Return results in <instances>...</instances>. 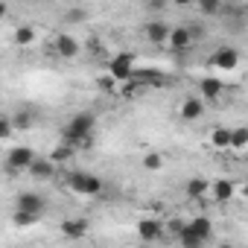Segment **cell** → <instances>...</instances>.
Listing matches in <instances>:
<instances>
[{"mask_svg":"<svg viewBox=\"0 0 248 248\" xmlns=\"http://www.w3.org/2000/svg\"><path fill=\"white\" fill-rule=\"evenodd\" d=\"M93 129H96V114L93 111H79L64 123L62 143L70 146V149H88V146H93Z\"/></svg>","mask_w":248,"mask_h":248,"instance_id":"6da1fadb","label":"cell"},{"mask_svg":"<svg viewBox=\"0 0 248 248\" xmlns=\"http://www.w3.org/2000/svg\"><path fill=\"white\" fill-rule=\"evenodd\" d=\"M67 187H70L73 193H79V196H99L105 184H102V178H96L93 172H82V170H76V172L67 175Z\"/></svg>","mask_w":248,"mask_h":248,"instance_id":"7a4b0ae2","label":"cell"},{"mask_svg":"<svg viewBox=\"0 0 248 248\" xmlns=\"http://www.w3.org/2000/svg\"><path fill=\"white\" fill-rule=\"evenodd\" d=\"M15 210L41 219L44 210H47V199H44L41 193H30V190H27V193H18V199H15Z\"/></svg>","mask_w":248,"mask_h":248,"instance_id":"3957f363","label":"cell"},{"mask_svg":"<svg viewBox=\"0 0 248 248\" xmlns=\"http://www.w3.org/2000/svg\"><path fill=\"white\" fill-rule=\"evenodd\" d=\"M132 70H135V53H120L108 62V76L111 79H123L129 82L132 79Z\"/></svg>","mask_w":248,"mask_h":248,"instance_id":"277c9868","label":"cell"},{"mask_svg":"<svg viewBox=\"0 0 248 248\" xmlns=\"http://www.w3.org/2000/svg\"><path fill=\"white\" fill-rule=\"evenodd\" d=\"M32 161H35V152H32L30 146H15V149H9V155H6V170H9V172H21V170H30Z\"/></svg>","mask_w":248,"mask_h":248,"instance_id":"5b68a950","label":"cell"},{"mask_svg":"<svg viewBox=\"0 0 248 248\" xmlns=\"http://www.w3.org/2000/svg\"><path fill=\"white\" fill-rule=\"evenodd\" d=\"M178 117H181L184 123L202 120V117H204V102H202L199 96H187V99L181 102V108H178Z\"/></svg>","mask_w":248,"mask_h":248,"instance_id":"8992f818","label":"cell"},{"mask_svg":"<svg viewBox=\"0 0 248 248\" xmlns=\"http://www.w3.org/2000/svg\"><path fill=\"white\" fill-rule=\"evenodd\" d=\"M138 236H140L146 245H152L155 239L164 236V225H161L158 219H140V222H138Z\"/></svg>","mask_w":248,"mask_h":248,"instance_id":"52a82bcc","label":"cell"},{"mask_svg":"<svg viewBox=\"0 0 248 248\" xmlns=\"http://www.w3.org/2000/svg\"><path fill=\"white\" fill-rule=\"evenodd\" d=\"M88 231H91L88 219H64L62 222V236L64 239H85Z\"/></svg>","mask_w":248,"mask_h":248,"instance_id":"ba28073f","label":"cell"},{"mask_svg":"<svg viewBox=\"0 0 248 248\" xmlns=\"http://www.w3.org/2000/svg\"><path fill=\"white\" fill-rule=\"evenodd\" d=\"M213 64H216L219 70H233V67L239 64V53H236L233 47H219V50L213 53Z\"/></svg>","mask_w":248,"mask_h":248,"instance_id":"9c48e42d","label":"cell"},{"mask_svg":"<svg viewBox=\"0 0 248 248\" xmlns=\"http://www.w3.org/2000/svg\"><path fill=\"white\" fill-rule=\"evenodd\" d=\"M27 172H30L35 181H50V178L56 175V164H50V158H35Z\"/></svg>","mask_w":248,"mask_h":248,"instance_id":"30bf717a","label":"cell"},{"mask_svg":"<svg viewBox=\"0 0 248 248\" xmlns=\"http://www.w3.org/2000/svg\"><path fill=\"white\" fill-rule=\"evenodd\" d=\"M199 91H202L204 99H219V96L225 93V82L216 79V76H204V79L199 82Z\"/></svg>","mask_w":248,"mask_h":248,"instance_id":"8fae6325","label":"cell"},{"mask_svg":"<svg viewBox=\"0 0 248 248\" xmlns=\"http://www.w3.org/2000/svg\"><path fill=\"white\" fill-rule=\"evenodd\" d=\"M53 47H56V53L64 56V59H76V56H79V41H76L73 35H59Z\"/></svg>","mask_w":248,"mask_h":248,"instance_id":"7c38bea8","label":"cell"},{"mask_svg":"<svg viewBox=\"0 0 248 248\" xmlns=\"http://www.w3.org/2000/svg\"><path fill=\"white\" fill-rule=\"evenodd\" d=\"M187 228H190L199 239H204V242L213 236V222H210L207 216H196V219H190V222H187Z\"/></svg>","mask_w":248,"mask_h":248,"instance_id":"4fadbf2b","label":"cell"},{"mask_svg":"<svg viewBox=\"0 0 248 248\" xmlns=\"http://www.w3.org/2000/svg\"><path fill=\"white\" fill-rule=\"evenodd\" d=\"M146 38H149L152 44H164V41L170 38V27H167L164 21H149V24H146Z\"/></svg>","mask_w":248,"mask_h":248,"instance_id":"5bb4252c","label":"cell"},{"mask_svg":"<svg viewBox=\"0 0 248 248\" xmlns=\"http://www.w3.org/2000/svg\"><path fill=\"white\" fill-rule=\"evenodd\" d=\"M170 47L172 50H187L190 44H193V38H190V32H187V27L181 24V27H175V30H170Z\"/></svg>","mask_w":248,"mask_h":248,"instance_id":"9a60e30c","label":"cell"},{"mask_svg":"<svg viewBox=\"0 0 248 248\" xmlns=\"http://www.w3.org/2000/svg\"><path fill=\"white\" fill-rule=\"evenodd\" d=\"M15 47H30L32 41H35V30L30 27V24H21V27H15Z\"/></svg>","mask_w":248,"mask_h":248,"instance_id":"2e32d148","label":"cell"},{"mask_svg":"<svg viewBox=\"0 0 248 248\" xmlns=\"http://www.w3.org/2000/svg\"><path fill=\"white\" fill-rule=\"evenodd\" d=\"M233 187H236V184H233V181H225V178H219V181L210 184V190H213V196H216L219 202H228V199L233 196Z\"/></svg>","mask_w":248,"mask_h":248,"instance_id":"e0dca14e","label":"cell"},{"mask_svg":"<svg viewBox=\"0 0 248 248\" xmlns=\"http://www.w3.org/2000/svg\"><path fill=\"white\" fill-rule=\"evenodd\" d=\"M175 239H178V245H181V248H204V239H199L187 225H184V231H181Z\"/></svg>","mask_w":248,"mask_h":248,"instance_id":"ac0fdd59","label":"cell"},{"mask_svg":"<svg viewBox=\"0 0 248 248\" xmlns=\"http://www.w3.org/2000/svg\"><path fill=\"white\" fill-rule=\"evenodd\" d=\"M207 190H210V184H207L204 178H190V181H187V196H190V199H202Z\"/></svg>","mask_w":248,"mask_h":248,"instance_id":"d6986e66","label":"cell"},{"mask_svg":"<svg viewBox=\"0 0 248 248\" xmlns=\"http://www.w3.org/2000/svg\"><path fill=\"white\" fill-rule=\"evenodd\" d=\"M210 143H213L216 149H228V146H231V129H216V132L210 135Z\"/></svg>","mask_w":248,"mask_h":248,"instance_id":"ffe728a7","label":"cell"},{"mask_svg":"<svg viewBox=\"0 0 248 248\" xmlns=\"http://www.w3.org/2000/svg\"><path fill=\"white\" fill-rule=\"evenodd\" d=\"M231 146L233 149H245L248 146V129H231Z\"/></svg>","mask_w":248,"mask_h":248,"instance_id":"44dd1931","label":"cell"},{"mask_svg":"<svg viewBox=\"0 0 248 248\" xmlns=\"http://www.w3.org/2000/svg\"><path fill=\"white\" fill-rule=\"evenodd\" d=\"M70 155H73V149H70V146H64V143H59V146L53 149V155H50V164H59V161H70Z\"/></svg>","mask_w":248,"mask_h":248,"instance_id":"7402d4cb","label":"cell"},{"mask_svg":"<svg viewBox=\"0 0 248 248\" xmlns=\"http://www.w3.org/2000/svg\"><path fill=\"white\" fill-rule=\"evenodd\" d=\"M199 12H202V15H219V12H225V6L216 3V0H202V3H199Z\"/></svg>","mask_w":248,"mask_h":248,"instance_id":"603a6c76","label":"cell"},{"mask_svg":"<svg viewBox=\"0 0 248 248\" xmlns=\"http://www.w3.org/2000/svg\"><path fill=\"white\" fill-rule=\"evenodd\" d=\"M82 21H88V9H82V6H76L64 15V24H82Z\"/></svg>","mask_w":248,"mask_h":248,"instance_id":"cb8c5ba5","label":"cell"},{"mask_svg":"<svg viewBox=\"0 0 248 248\" xmlns=\"http://www.w3.org/2000/svg\"><path fill=\"white\" fill-rule=\"evenodd\" d=\"M143 167H146L149 172H158V170L164 167V155H158V152H152V155H146V158H143Z\"/></svg>","mask_w":248,"mask_h":248,"instance_id":"d4e9b609","label":"cell"},{"mask_svg":"<svg viewBox=\"0 0 248 248\" xmlns=\"http://www.w3.org/2000/svg\"><path fill=\"white\" fill-rule=\"evenodd\" d=\"M12 117H6V114H0V140H6V138H12Z\"/></svg>","mask_w":248,"mask_h":248,"instance_id":"484cf974","label":"cell"},{"mask_svg":"<svg viewBox=\"0 0 248 248\" xmlns=\"http://www.w3.org/2000/svg\"><path fill=\"white\" fill-rule=\"evenodd\" d=\"M30 126H32V117H30L27 111L15 114V120H12V129H30Z\"/></svg>","mask_w":248,"mask_h":248,"instance_id":"4316f807","label":"cell"},{"mask_svg":"<svg viewBox=\"0 0 248 248\" xmlns=\"http://www.w3.org/2000/svg\"><path fill=\"white\" fill-rule=\"evenodd\" d=\"M12 222H15L18 228H27V225H32V222H38V219H35V216H30V213L15 210V213H12Z\"/></svg>","mask_w":248,"mask_h":248,"instance_id":"83f0119b","label":"cell"},{"mask_svg":"<svg viewBox=\"0 0 248 248\" xmlns=\"http://www.w3.org/2000/svg\"><path fill=\"white\" fill-rule=\"evenodd\" d=\"M184 225H187V222H181V219H172V222H170V225H167V228H164V231H170V233H172V236H178V233H181V231H184Z\"/></svg>","mask_w":248,"mask_h":248,"instance_id":"f1b7e54d","label":"cell"},{"mask_svg":"<svg viewBox=\"0 0 248 248\" xmlns=\"http://www.w3.org/2000/svg\"><path fill=\"white\" fill-rule=\"evenodd\" d=\"M99 88H102V91H111V88H114V79H111V76H99Z\"/></svg>","mask_w":248,"mask_h":248,"instance_id":"f546056e","label":"cell"},{"mask_svg":"<svg viewBox=\"0 0 248 248\" xmlns=\"http://www.w3.org/2000/svg\"><path fill=\"white\" fill-rule=\"evenodd\" d=\"M146 9H149V12H161L164 3H161V0H152V3H146Z\"/></svg>","mask_w":248,"mask_h":248,"instance_id":"4dcf8cb0","label":"cell"},{"mask_svg":"<svg viewBox=\"0 0 248 248\" xmlns=\"http://www.w3.org/2000/svg\"><path fill=\"white\" fill-rule=\"evenodd\" d=\"M6 12H9V6H6V3H0V18H6Z\"/></svg>","mask_w":248,"mask_h":248,"instance_id":"1f68e13d","label":"cell"},{"mask_svg":"<svg viewBox=\"0 0 248 248\" xmlns=\"http://www.w3.org/2000/svg\"><path fill=\"white\" fill-rule=\"evenodd\" d=\"M146 248H149V245H146Z\"/></svg>","mask_w":248,"mask_h":248,"instance_id":"d6a6232c","label":"cell"}]
</instances>
